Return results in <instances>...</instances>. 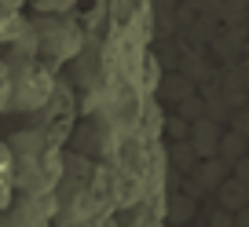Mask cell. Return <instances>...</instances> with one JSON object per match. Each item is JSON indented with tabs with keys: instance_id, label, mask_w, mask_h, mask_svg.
<instances>
[{
	"instance_id": "3",
	"label": "cell",
	"mask_w": 249,
	"mask_h": 227,
	"mask_svg": "<svg viewBox=\"0 0 249 227\" xmlns=\"http://www.w3.org/2000/svg\"><path fill=\"white\" fill-rule=\"evenodd\" d=\"M18 4H22V0H0V18H4V15H15Z\"/></svg>"
},
{
	"instance_id": "1",
	"label": "cell",
	"mask_w": 249,
	"mask_h": 227,
	"mask_svg": "<svg viewBox=\"0 0 249 227\" xmlns=\"http://www.w3.org/2000/svg\"><path fill=\"white\" fill-rule=\"evenodd\" d=\"M11 202V157L8 150H0V209Z\"/></svg>"
},
{
	"instance_id": "2",
	"label": "cell",
	"mask_w": 249,
	"mask_h": 227,
	"mask_svg": "<svg viewBox=\"0 0 249 227\" xmlns=\"http://www.w3.org/2000/svg\"><path fill=\"white\" fill-rule=\"evenodd\" d=\"M11 95H15V81H11V70H8V63L0 66V114L11 106Z\"/></svg>"
},
{
	"instance_id": "4",
	"label": "cell",
	"mask_w": 249,
	"mask_h": 227,
	"mask_svg": "<svg viewBox=\"0 0 249 227\" xmlns=\"http://www.w3.org/2000/svg\"><path fill=\"white\" fill-rule=\"evenodd\" d=\"M0 48H4V44H0ZM0 66H4V55H0Z\"/></svg>"
}]
</instances>
